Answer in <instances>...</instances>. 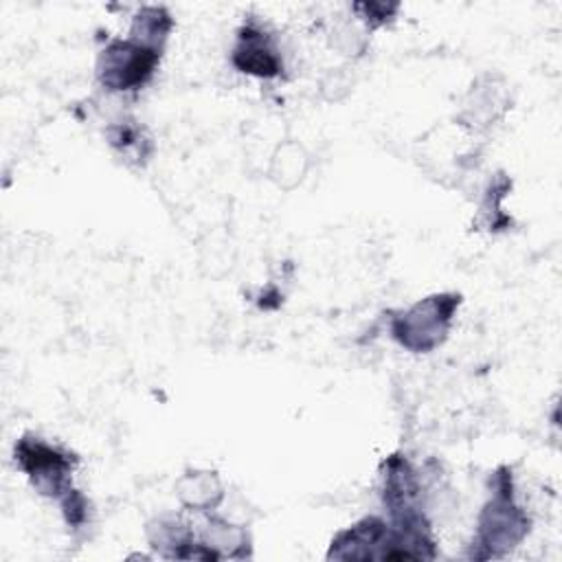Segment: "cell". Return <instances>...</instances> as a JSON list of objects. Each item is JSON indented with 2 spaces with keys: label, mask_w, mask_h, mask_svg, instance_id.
Wrapping results in <instances>:
<instances>
[{
  "label": "cell",
  "mask_w": 562,
  "mask_h": 562,
  "mask_svg": "<svg viewBox=\"0 0 562 562\" xmlns=\"http://www.w3.org/2000/svg\"><path fill=\"white\" fill-rule=\"evenodd\" d=\"M459 294H432L417 301L411 310L393 318V338L411 351H430L448 336L454 310L459 307Z\"/></svg>",
  "instance_id": "obj_1"
},
{
  "label": "cell",
  "mask_w": 562,
  "mask_h": 562,
  "mask_svg": "<svg viewBox=\"0 0 562 562\" xmlns=\"http://www.w3.org/2000/svg\"><path fill=\"white\" fill-rule=\"evenodd\" d=\"M160 53L134 37L110 40L97 59V77L112 92L143 88L160 61Z\"/></svg>",
  "instance_id": "obj_2"
},
{
  "label": "cell",
  "mask_w": 562,
  "mask_h": 562,
  "mask_svg": "<svg viewBox=\"0 0 562 562\" xmlns=\"http://www.w3.org/2000/svg\"><path fill=\"white\" fill-rule=\"evenodd\" d=\"M15 463L44 496L64 498L72 490L70 474L77 465V457L35 435L18 439Z\"/></svg>",
  "instance_id": "obj_3"
},
{
  "label": "cell",
  "mask_w": 562,
  "mask_h": 562,
  "mask_svg": "<svg viewBox=\"0 0 562 562\" xmlns=\"http://www.w3.org/2000/svg\"><path fill=\"white\" fill-rule=\"evenodd\" d=\"M498 479L494 498L483 509L479 522V542L490 547V553L496 544L507 549L518 542L529 525L527 516L512 503V479L507 474H498Z\"/></svg>",
  "instance_id": "obj_4"
},
{
  "label": "cell",
  "mask_w": 562,
  "mask_h": 562,
  "mask_svg": "<svg viewBox=\"0 0 562 562\" xmlns=\"http://www.w3.org/2000/svg\"><path fill=\"white\" fill-rule=\"evenodd\" d=\"M231 61L237 70L261 79L279 77L283 70V59L277 48L274 35L255 20H248L239 26L235 46L231 50Z\"/></svg>",
  "instance_id": "obj_5"
},
{
  "label": "cell",
  "mask_w": 562,
  "mask_h": 562,
  "mask_svg": "<svg viewBox=\"0 0 562 562\" xmlns=\"http://www.w3.org/2000/svg\"><path fill=\"white\" fill-rule=\"evenodd\" d=\"M176 494L184 507L204 512V509H213L220 505V501L224 498V487L215 472L189 470L178 479Z\"/></svg>",
  "instance_id": "obj_6"
},
{
  "label": "cell",
  "mask_w": 562,
  "mask_h": 562,
  "mask_svg": "<svg viewBox=\"0 0 562 562\" xmlns=\"http://www.w3.org/2000/svg\"><path fill=\"white\" fill-rule=\"evenodd\" d=\"M171 29H173V18H171V13L165 7L145 4L132 18L130 37L162 50Z\"/></svg>",
  "instance_id": "obj_7"
},
{
  "label": "cell",
  "mask_w": 562,
  "mask_h": 562,
  "mask_svg": "<svg viewBox=\"0 0 562 562\" xmlns=\"http://www.w3.org/2000/svg\"><path fill=\"white\" fill-rule=\"evenodd\" d=\"M305 171H307V156L301 145L285 143L277 149L270 167V176L277 184L290 189L303 180Z\"/></svg>",
  "instance_id": "obj_8"
},
{
  "label": "cell",
  "mask_w": 562,
  "mask_h": 562,
  "mask_svg": "<svg viewBox=\"0 0 562 562\" xmlns=\"http://www.w3.org/2000/svg\"><path fill=\"white\" fill-rule=\"evenodd\" d=\"M351 11L358 15V20L367 29H380L397 15L400 4L397 2H356L351 4Z\"/></svg>",
  "instance_id": "obj_9"
},
{
  "label": "cell",
  "mask_w": 562,
  "mask_h": 562,
  "mask_svg": "<svg viewBox=\"0 0 562 562\" xmlns=\"http://www.w3.org/2000/svg\"><path fill=\"white\" fill-rule=\"evenodd\" d=\"M108 136H110V145L116 147L121 154L130 156L132 151H136L138 158H145V151H143V145H145V138L140 134V130L136 125H130V123H116L108 130Z\"/></svg>",
  "instance_id": "obj_10"
}]
</instances>
